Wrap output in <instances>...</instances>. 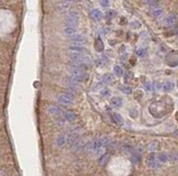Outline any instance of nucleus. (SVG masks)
<instances>
[{"instance_id": "1", "label": "nucleus", "mask_w": 178, "mask_h": 176, "mask_svg": "<svg viewBox=\"0 0 178 176\" xmlns=\"http://www.w3.org/2000/svg\"><path fill=\"white\" fill-rule=\"evenodd\" d=\"M79 22V13L75 10H71L69 11L66 18V26H73L77 27V24Z\"/></svg>"}, {"instance_id": "2", "label": "nucleus", "mask_w": 178, "mask_h": 176, "mask_svg": "<svg viewBox=\"0 0 178 176\" xmlns=\"http://www.w3.org/2000/svg\"><path fill=\"white\" fill-rule=\"evenodd\" d=\"M166 63L172 67H176L178 65V52L172 51L166 55Z\"/></svg>"}, {"instance_id": "3", "label": "nucleus", "mask_w": 178, "mask_h": 176, "mask_svg": "<svg viewBox=\"0 0 178 176\" xmlns=\"http://www.w3.org/2000/svg\"><path fill=\"white\" fill-rule=\"evenodd\" d=\"M69 38H70V42L73 43V45L75 46H82L83 44H85V37H83L80 34H75Z\"/></svg>"}, {"instance_id": "4", "label": "nucleus", "mask_w": 178, "mask_h": 176, "mask_svg": "<svg viewBox=\"0 0 178 176\" xmlns=\"http://www.w3.org/2000/svg\"><path fill=\"white\" fill-rule=\"evenodd\" d=\"M57 100H58V102L63 104V105H72L73 104V99H71V98L67 97L66 95H58L57 96Z\"/></svg>"}, {"instance_id": "5", "label": "nucleus", "mask_w": 178, "mask_h": 176, "mask_svg": "<svg viewBox=\"0 0 178 176\" xmlns=\"http://www.w3.org/2000/svg\"><path fill=\"white\" fill-rule=\"evenodd\" d=\"M159 164V161H157V158L154 153H151L149 157L147 158V165L151 169H155Z\"/></svg>"}, {"instance_id": "6", "label": "nucleus", "mask_w": 178, "mask_h": 176, "mask_svg": "<svg viewBox=\"0 0 178 176\" xmlns=\"http://www.w3.org/2000/svg\"><path fill=\"white\" fill-rule=\"evenodd\" d=\"M176 21H177V15L175 13H171L164 18V25L165 26H172L173 24H175Z\"/></svg>"}, {"instance_id": "7", "label": "nucleus", "mask_w": 178, "mask_h": 176, "mask_svg": "<svg viewBox=\"0 0 178 176\" xmlns=\"http://www.w3.org/2000/svg\"><path fill=\"white\" fill-rule=\"evenodd\" d=\"M48 113H50V114H53V115H55V116H60L61 115V109L60 108H58L57 105H49L48 107Z\"/></svg>"}, {"instance_id": "8", "label": "nucleus", "mask_w": 178, "mask_h": 176, "mask_svg": "<svg viewBox=\"0 0 178 176\" xmlns=\"http://www.w3.org/2000/svg\"><path fill=\"white\" fill-rule=\"evenodd\" d=\"M111 117H113V121L116 123L118 126H123V116L118 113H111Z\"/></svg>"}, {"instance_id": "9", "label": "nucleus", "mask_w": 178, "mask_h": 176, "mask_svg": "<svg viewBox=\"0 0 178 176\" xmlns=\"http://www.w3.org/2000/svg\"><path fill=\"white\" fill-rule=\"evenodd\" d=\"M77 27H73V26H66L65 28H63V33H65V35H67V36L71 37L75 35L77 33Z\"/></svg>"}, {"instance_id": "10", "label": "nucleus", "mask_w": 178, "mask_h": 176, "mask_svg": "<svg viewBox=\"0 0 178 176\" xmlns=\"http://www.w3.org/2000/svg\"><path fill=\"white\" fill-rule=\"evenodd\" d=\"M123 99L119 97H113L111 99V104L115 108H120L123 105Z\"/></svg>"}, {"instance_id": "11", "label": "nucleus", "mask_w": 178, "mask_h": 176, "mask_svg": "<svg viewBox=\"0 0 178 176\" xmlns=\"http://www.w3.org/2000/svg\"><path fill=\"white\" fill-rule=\"evenodd\" d=\"M66 142H67V138H66V136L65 135H58L57 136V138H56V144H57V146L58 147H63L66 145Z\"/></svg>"}, {"instance_id": "12", "label": "nucleus", "mask_w": 178, "mask_h": 176, "mask_svg": "<svg viewBox=\"0 0 178 176\" xmlns=\"http://www.w3.org/2000/svg\"><path fill=\"white\" fill-rule=\"evenodd\" d=\"M91 18L93 20H95V21H99L101 18H103V14H102V12L98 9H93L91 11Z\"/></svg>"}, {"instance_id": "13", "label": "nucleus", "mask_w": 178, "mask_h": 176, "mask_svg": "<svg viewBox=\"0 0 178 176\" xmlns=\"http://www.w3.org/2000/svg\"><path fill=\"white\" fill-rule=\"evenodd\" d=\"M69 5H70V1H61L57 5V10L58 11H65L69 8Z\"/></svg>"}, {"instance_id": "14", "label": "nucleus", "mask_w": 178, "mask_h": 176, "mask_svg": "<svg viewBox=\"0 0 178 176\" xmlns=\"http://www.w3.org/2000/svg\"><path fill=\"white\" fill-rule=\"evenodd\" d=\"M94 47H95L96 51H98V52H102L104 50V45H103V42L101 40V38H96L95 44H94Z\"/></svg>"}, {"instance_id": "15", "label": "nucleus", "mask_w": 178, "mask_h": 176, "mask_svg": "<svg viewBox=\"0 0 178 176\" xmlns=\"http://www.w3.org/2000/svg\"><path fill=\"white\" fill-rule=\"evenodd\" d=\"M163 14H164V11H163V9H161V8H155L154 10L151 11V15H152L153 18H161Z\"/></svg>"}, {"instance_id": "16", "label": "nucleus", "mask_w": 178, "mask_h": 176, "mask_svg": "<svg viewBox=\"0 0 178 176\" xmlns=\"http://www.w3.org/2000/svg\"><path fill=\"white\" fill-rule=\"evenodd\" d=\"M156 158H157L159 163H166L167 160H168V156L166 154L165 152H161V153H159V154L156 156Z\"/></svg>"}, {"instance_id": "17", "label": "nucleus", "mask_w": 178, "mask_h": 176, "mask_svg": "<svg viewBox=\"0 0 178 176\" xmlns=\"http://www.w3.org/2000/svg\"><path fill=\"white\" fill-rule=\"evenodd\" d=\"M173 88H174V83H173L172 80H167V82H165L163 84V90L166 91V92L172 91Z\"/></svg>"}, {"instance_id": "18", "label": "nucleus", "mask_w": 178, "mask_h": 176, "mask_svg": "<svg viewBox=\"0 0 178 176\" xmlns=\"http://www.w3.org/2000/svg\"><path fill=\"white\" fill-rule=\"evenodd\" d=\"M130 159H131V161L133 162L135 164H139L140 163V161H141V157H140V154L138 153V152H133L131 156H130Z\"/></svg>"}, {"instance_id": "19", "label": "nucleus", "mask_w": 178, "mask_h": 176, "mask_svg": "<svg viewBox=\"0 0 178 176\" xmlns=\"http://www.w3.org/2000/svg\"><path fill=\"white\" fill-rule=\"evenodd\" d=\"M69 51H74V52H80V53H83L84 51V48L82 46H75V45H71L69 47Z\"/></svg>"}, {"instance_id": "20", "label": "nucleus", "mask_w": 178, "mask_h": 176, "mask_svg": "<svg viewBox=\"0 0 178 176\" xmlns=\"http://www.w3.org/2000/svg\"><path fill=\"white\" fill-rule=\"evenodd\" d=\"M75 114L72 113V112H66L65 114H63V119L66 120V121H69V122H72L75 120Z\"/></svg>"}, {"instance_id": "21", "label": "nucleus", "mask_w": 178, "mask_h": 176, "mask_svg": "<svg viewBox=\"0 0 178 176\" xmlns=\"http://www.w3.org/2000/svg\"><path fill=\"white\" fill-rule=\"evenodd\" d=\"M119 90L121 91V92H123V94H127V95L132 94V89H131V87H129V86H126V85L119 86Z\"/></svg>"}, {"instance_id": "22", "label": "nucleus", "mask_w": 178, "mask_h": 176, "mask_svg": "<svg viewBox=\"0 0 178 176\" xmlns=\"http://www.w3.org/2000/svg\"><path fill=\"white\" fill-rule=\"evenodd\" d=\"M102 80L104 82L105 84H111V83L114 82V77L111 76V74H105L104 76H103V78H102Z\"/></svg>"}, {"instance_id": "23", "label": "nucleus", "mask_w": 178, "mask_h": 176, "mask_svg": "<svg viewBox=\"0 0 178 176\" xmlns=\"http://www.w3.org/2000/svg\"><path fill=\"white\" fill-rule=\"evenodd\" d=\"M114 74L116 75V76H123V70L121 69V67H119V65H116V67H114Z\"/></svg>"}, {"instance_id": "24", "label": "nucleus", "mask_w": 178, "mask_h": 176, "mask_svg": "<svg viewBox=\"0 0 178 176\" xmlns=\"http://www.w3.org/2000/svg\"><path fill=\"white\" fill-rule=\"evenodd\" d=\"M157 148H159V144H157L156 141H152V142L149 145V147H147L149 151H151V152H153V151H155V150H157Z\"/></svg>"}, {"instance_id": "25", "label": "nucleus", "mask_w": 178, "mask_h": 176, "mask_svg": "<svg viewBox=\"0 0 178 176\" xmlns=\"http://www.w3.org/2000/svg\"><path fill=\"white\" fill-rule=\"evenodd\" d=\"M135 53H137V55H138V57H140V58H143V57H145V55H147V49L140 48V49H138V50L135 51Z\"/></svg>"}, {"instance_id": "26", "label": "nucleus", "mask_w": 178, "mask_h": 176, "mask_svg": "<svg viewBox=\"0 0 178 176\" xmlns=\"http://www.w3.org/2000/svg\"><path fill=\"white\" fill-rule=\"evenodd\" d=\"M115 11L114 10H111V11H107L106 12V15H105V18H107V20H109V18H113L114 16H115Z\"/></svg>"}, {"instance_id": "27", "label": "nucleus", "mask_w": 178, "mask_h": 176, "mask_svg": "<svg viewBox=\"0 0 178 176\" xmlns=\"http://www.w3.org/2000/svg\"><path fill=\"white\" fill-rule=\"evenodd\" d=\"M140 26H141V24H140L139 21H133V22L130 24V27H131V28H139Z\"/></svg>"}, {"instance_id": "28", "label": "nucleus", "mask_w": 178, "mask_h": 176, "mask_svg": "<svg viewBox=\"0 0 178 176\" xmlns=\"http://www.w3.org/2000/svg\"><path fill=\"white\" fill-rule=\"evenodd\" d=\"M145 5H149L150 7H156L159 5V1H145Z\"/></svg>"}, {"instance_id": "29", "label": "nucleus", "mask_w": 178, "mask_h": 176, "mask_svg": "<svg viewBox=\"0 0 178 176\" xmlns=\"http://www.w3.org/2000/svg\"><path fill=\"white\" fill-rule=\"evenodd\" d=\"M107 159H108V156H107V154L105 153L104 156H102V157L99 158V164H104V163H105V161H106Z\"/></svg>"}, {"instance_id": "30", "label": "nucleus", "mask_w": 178, "mask_h": 176, "mask_svg": "<svg viewBox=\"0 0 178 176\" xmlns=\"http://www.w3.org/2000/svg\"><path fill=\"white\" fill-rule=\"evenodd\" d=\"M63 95H66L67 97H69V98H71V99H74V94L72 92L71 90H68V91H66Z\"/></svg>"}, {"instance_id": "31", "label": "nucleus", "mask_w": 178, "mask_h": 176, "mask_svg": "<svg viewBox=\"0 0 178 176\" xmlns=\"http://www.w3.org/2000/svg\"><path fill=\"white\" fill-rule=\"evenodd\" d=\"M144 89L147 91H151L152 90V84L151 83H145L144 84Z\"/></svg>"}, {"instance_id": "32", "label": "nucleus", "mask_w": 178, "mask_h": 176, "mask_svg": "<svg viewBox=\"0 0 178 176\" xmlns=\"http://www.w3.org/2000/svg\"><path fill=\"white\" fill-rule=\"evenodd\" d=\"M101 94H102V96H103V97H107V96H109V94H111V91L108 90V89H103V90H102V92H101Z\"/></svg>"}, {"instance_id": "33", "label": "nucleus", "mask_w": 178, "mask_h": 176, "mask_svg": "<svg viewBox=\"0 0 178 176\" xmlns=\"http://www.w3.org/2000/svg\"><path fill=\"white\" fill-rule=\"evenodd\" d=\"M130 115L132 116V117H137V116H138V111L135 109L130 110Z\"/></svg>"}, {"instance_id": "34", "label": "nucleus", "mask_w": 178, "mask_h": 176, "mask_svg": "<svg viewBox=\"0 0 178 176\" xmlns=\"http://www.w3.org/2000/svg\"><path fill=\"white\" fill-rule=\"evenodd\" d=\"M99 3H101V6H102V7H105V8H106V7H108L109 5H111V2H109V1H105V0L101 1Z\"/></svg>"}, {"instance_id": "35", "label": "nucleus", "mask_w": 178, "mask_h": 176, "mask_svg": "<svg viewBox=\"0 0 178 176\" xmlns=\"http://www.w3.org/2000/svg\"><path fill=\"white\" fill-rule=\"evenodd\" d=\"M176 117H177V120H178V113H177V114H176Z\"/></svg>"}, {"instance_id": "36", "label": "nucleus", "mask_w": 178, "mask_h": 176, "mask_svg": "<svg viewBox=\"0 0 178 176\" xmlns=\"http://www.w3.org/2000/svg\"><path fill=\"white\" fill-rule=\"evenodd\" d=\"M177 87H178V82H177Z\"/></svg>"}]
</instances>
